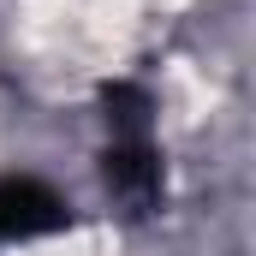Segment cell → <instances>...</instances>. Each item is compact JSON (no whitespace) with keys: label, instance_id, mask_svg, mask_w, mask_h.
<instances>
[{"label":"cell","instance_id":"7a4b0ae2","mask_svg":"<svg viewBox=\"0 0 256 256\" xmlns=\"http://www.w3.org/2000/svg\"><path fill=\"white\" fill-rule=\"evenodd\" d=\"M108 185L126 196L131 208H155V196H161V149L149 143V131L114 137V149H108Z\"/></svg>","mask_w":256,"mask_h":256},{"label":"cell","instance_id":"6da1fadb","mask_svg":"<svg viewBox=\"0 0 256 256\" xmlns=\"http://www.w3.org/2000/svg\"><path fill=\"white\" fill-rule=\"evenodd\" d=\"M66 220V202L42 179H0V244L42 238Z\"/></svg>","mask_w":256,"mask_h":256}]
</instances>
